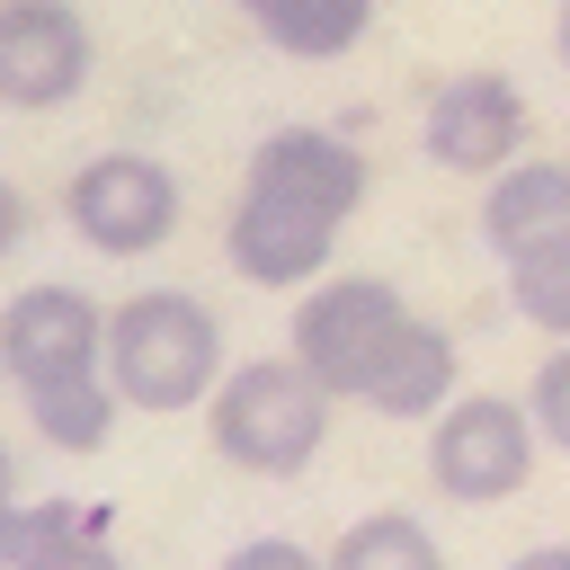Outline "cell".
Listing matches in <instances>:
<instances>
[{
  "label": "cell",
  "instance_id": "1",
  "mask_svg": "<svg viewBox=\"0 0 570 570\" xmlns=\"http://www.w3.org/2000/svg\"><path fill=\"white\" fill-rule=\"evenodd\" d=\"M98 365H107V383H116L125 410H151V419L196 410V401L223 383V321H214L196 294H178V285L125 294V303L107 312Z\"/></svg>",
  "mask_w": 570,
  "mask_h": 570
},
{
  "label": "cell",
  "instance_id": "2",
  "mask_svg": "<svg viewBox=\"0 0 570 570\" xmlns=\"http://www.w3.org/2000/svg\"><path fill=\"white\" fill-rule=\"evenodd\" d=\"M205 436H214V454L232 472L294 481L321 454V436H330V392L294 356H249V365H232L205 392Z\"/></svg>",
  "mask_w": 570,
  "mask_h": 570
},
{
  "label": "cell",
  "instance_id": "3",
  "mask_svg": "<svg viewBox=\"0 0 570 570\" xmlns=\"http://www.w3.org/2000/svg\"><path fill=\"white\" fill-rule=\"evenodd\" d=\"M401 321H410V303H401L392 276H330V285H312L294 303V347L285 356L330 401H365V374H374V356L392 347Z\"/></svg>",
  "mask_w": 570,
  "mask_h": 570
},
{
  "label": "cell",
  "instance_id": "4",
  "mask_svg": "<svg viewBox=\"0 0 570 570\" xmlns=\"http://www.w3.org/2000/svg\"><path fill=\"white\" fill-rule=\"evenodd\" d=\"M534 445H543V436H534V419H525L517 401L463 392V401H445L436 428H428V481H436L454 508H499V499L525 490Z\"/></svg>",
  "mask_w": 570,
  "mask_h": 570
},
{
  "label": "cell",
  "instance_id": "5",
  "mask_svg": "<svg viewBox=\"0 0 570 570\" xmlns=\"http://www.w3.org/2000/svg\"><path fill=\"white\" fill-rule=\"evenodd\" d=\"M62 223L98 249V258H142L178 232V178L151 151H98L71 169L62 187Z\"/></svg>",
  "mask_w": 570,
  "mask_h": 570
},
{
  "label": "cell",
  "instance_id": "6",
  "mask_svg": "<svg viewBox=\"0 0 570 570\" xmlns=\"http://www.w3.org/2000/svg\"><path fill=\"white\" fill-rule=\"evenodd\" d=\"M240 196H267V205H294V214L347 232V214L365 205V151L347 134H330V125H276L249 151Z\"/></svg>",
  "mask_w": 570,
  "mask_h": 570
},
{
  "label": "cell",
  "instance_id": "7",
  "mask_svg": "<svg viewBox=\"0 0 570 570\" xmlns=\"http://www.w3.org/2000/svg\"><path fill=\"white\" fill-rule=\"evenodd\" d=\"M98 347H107V312H98L80 285H27V294H9V312H0V374H9L18 392L71 383V374H107Z\"/></svg>",
  "mask_w": 570,
  "mask_h": 570
},
{
  "label": "cell",
  "instance_id": "8",
  "mask_svg": "<svg viewBox=\"0 0 570 570\" xmlns=\"http://www.w3.org/2000/svg\"><path fill=\"white\" fill-rule=\"evenodd\" d=\"M419 142H428V160L454 169V178L508 169L517 142H525V98H517V80H508V71H454V80H436V89H428V116H419Z\"/></svg>",
  "mask_w": 570,
  "mask_h": 570
},
{
  "label": "cell",
  "instance_id": "9",
  "mask_svg": "<svg viewBox=\"0 0 570 570\" xmlns=\"http://www.w3.org/2000/svg\"><path fill=\"white\" fill-rule=\"evenodd\" d=\"M89 80V18L71 0H0V107L45 116Z\"/></svg>",
  "mask_w": 570,
  "mask_h": 570
},
{
  "label": "cell",
  "instance_id": "10",
  "mask_svg": "<svg viewBox=\"0 0 570 570\" xmlns=\"http://www.w3.org/2000/svg\"><path fill=\"white\" fill-rule=\"evenodd\" d=\"M330 249H338V223H312L294 205H267V196H240L232 223H223V258H232L240 285H276V294L312 285L330 267Z\"/></svg>",
  "mask_w": 570,
  "mask_h": 570
},
{
  "label": "cell",
  "instance_id": "11",
  "mask_svg": "<svg viewBox=\"0 0 570 570\" xmlns=\"http://www.w3.org/2000/svg\"><path fill=\"white\" fill-rule=\"evenodd\" d=\"M445 401H454V338L410 312L392 330V347L374 356V374H365V410H383V419H436Z\"/></svg>",
  "mask_w": 570,
  "mask_h": 570
},
{
  "label": "cell",
  "instance_id": "12",
  "mask_svg": "<svg viewBox=\"0 0 570 570\" xmlns=\"http://www.w3.org/2000/svg\"><path fill=\"white\" fill-rule=\"evenodd\" d=\"M552 232H570V160H508V169H490L481 240L499 258H517V249H534Z\"/></svg>",
  "mask_w": 570,
  "mask_h": 570
},
{
  "label": "cell",
  "instance_id": "13",
  "mask_svg": "<svg viewBox=\"0 0 570 570\" xmlns=\"http://www.w3.org/2000/svg\"><path fill=\"white\" fill-rule=\"evenodd\" d=\"M240 18L294 62H338L374 27V0H240Z\"/></svg>",
  "mask_w": 570,
  "mask_h": 570
},
{
  "label": "cell",
  "instance_id": "14",
  "mask_svg": "<svg viewBox=\"0 0 570 570\" xmlns=\"http://www.w3.org/2000/svg\"><path fill=\"white\" fill-rule=\"evenodd\" d=\"M116 383L107 374H71V383H45V392H27V419H36V436L45 445H62V454H98L107 445V428H116Z\"/></svg>",
  "mask_w": 570,
  "mask_h": 570
},
{
  "label": "cell",
  "instance_id": "15",
  "mask_svg": "<svg viewBox=\"0 0 570 570\" xmlns=\"http://www.w3.org/2000/svg\"><path fill=\"white\" fill-rule=\"evenodd\" d=\"M321 570H445V552H436V534H428L410 508H374V517H356V525L330 543Z\"/></svg>",
  "mask_w": 570,
  "mask_h": 570
},
{
  "label": "cell",
  "instance_id": "16",
  "mask_svg": "<svg viewBox=\"0 0 570 570\" xmlns=\"http://www.w3.org/2000/svg\"><path fill=\"white\" fill-rule=\"evenodd\" d=\"M499 267H508L517 321H534L543 338H570V232H552V240H534V249H517Z\"/></svg>",
  "mask_w": 570,
  "mask_h": 570
},
{
  "label": "cell",
  "instance_id": "17",
  "mask_svg": "<svg viewBox=\"0 0 570 570\" xmlns=\"http://www.w3.org/2000/svg\"><path fill=\"white\" fill-rule=\"evenodd\" d=\"M525 419H534V436L543 445H561L570 454V338L534 365V392H525Z\"/></svg>",
  "mask_w": 570,
  "mask_h": 570
},
{
  "label": "cell",
  "instance_id": "18",
  "mask_svg": "<svg viewBox=\"0 0 570 570\" xmlns=\"http://www.w3.org/2000/svg\"><path fill=\"white\" fill-rule=\"evenodd\" d=\"M18 570H125V561H116V552L89 534V517H71V525H62V534H45V543H36Z\"/></svg>",
  "mask_w": 570,
  "mask_h": 570
},
{
  "label": "cell",
  "instance_id": "19",
  "mask_svg": "<svg viewBox=\"0 0 570 570\" xmlns=\"http://www.w3.org/2000/svg\"><path fill=\"white\" fill-rule=\"evenodd\" d=\"M223 570H321V561H312L303 543H285V534H258V543H240Z\"/></svg>",
  "mask_w": 570,
  "mask_h": 570
},
{
  "label": "cell",
  "instance_id": "20",
  "mask_svg": "<svg viewBox=\"0 0 570 570\" xmlns=\"http://www.w3.org/2000/svg\"><path fill=\"white\" fill-rule=\"evenodd\" d=\"M27 223H36V214H27V196H18L9 178H0V258H9L18 240H27Z\"/></svg>",
  "mask_w": 570,
  "mask_h": 570
},
{
  "label": "cell",
  "instance_id": "21",
  "mask_svg": "<svg viewBox=\"0 0 570 570\" xmlns=\"http://www.w3.org/2000/svg\"><path fill=\"white\" fill-rule=\"evenodd\" d=\"M508 570H570V543H534V552H517Z\"/></svg>",
  "mask_w": 570,
  "mask_h": 570
},
{
  "label": "cell",
  "instance_id": "22",
  "mask_svg": "<svg viewBox=\"0 0 570 570\" xmlns=\"http://www.w3.org/2000/svg\"><path fill=\"white\" fill-rule=\"evenodd\" d=\"M18 508V463H9V445H0V517Z\"/></svg>",
  "mask_w": 570,
  "mask_h": 570
},
{
  "label": "cell",
  "instance_id": "23",
  "mask_svg": "<svg viewBox=\"0 0 570 570\" xmlns=\"http://www.w3.org/2000/svg\"><path fill=\"white\" fill-rule=\"evenodd\" d=\"M552 53H561V71H570V0H561V18H552Z\"/></svg>",
  "mask_w": 570,
  "mask_h": 570
}]
</instances>
